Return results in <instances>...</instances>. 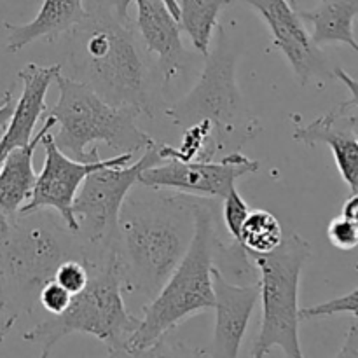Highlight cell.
Instances as JSON below:
<instances>
[{"label": "cell", "mask_w": 358, "mask_h": 358, "mask_svg": "<svg viewBox=\"0 0 358 358\" xmlns=\"http://www.w3.org/2000/svg\"><path fill=\"white\" fill-rule=\"evenodd\" d=\"M194 236V196L135 184L122 201L114 234L121 292L142 311L180 264Z\"/></svg>", "instance_id": "obj_1"}, {"label": "cell", "mask_w": 358, "mask_h": 358, "mask_svg": "<svg viewBox=\"0 0 358 358\" xmlns=\"http://www.w3.org/2000/svg\"><path fill=\"white\" fill-rule=\"evenodd\" d=\"M128 0H84V16L69 31L72 79L86 84L110 105L133 107L154 117L150 55Z\"/></svg>", "instance_id": "obj_2"}, {"label": "cell", "mask_w": 358, "mask_h": 358, "mask_svg": "<svg viewBox=\"0 0 358 358\" xmlns=\"http://www.w3.org/2000/svg\"><path fill=\"white\" fill-rule=\"evenodd\" d=\"M86 245L51 208L0 219V313H34L42 287L66 259L84 261Z\"/></svg>", "instance_id": "obj_3"}, {"label": "cell", "mask_w": 358, "mask_h": 358, "mask_svg": "<svg viewBox=\"0 0 358 358\" xmlns=\"http://www.w3.org/2000/svg\"><path fill=\"white\" fill-rule=\"evenodd\" d=\"M227 248L217 227L213 199L194 196V236L180 264L142 310L122 357L152 355L171 329L199 311L213 310L212 268L222 266Z\"/></svg>", "instance_id": "obj_4"}, {"label": "cell", "mask_w": 358, "mask_h": 358, "mask_svg": "<svg viewBox=\"0 0 358 358\" xmlns=\"http://www.w3.org/2000/svg\"><path fill=\"white\" fill-rule=\"evenodd\" d=\"M236 63L238 52L224 28L219 27L217 45L205 56V66L196 86L164 110L166 117L182 129L208 121L219 157L241 152V147L262 131L261 122L247 107L238 87Z\"/></svg>", "instance_id": "obj_5"}, {"label": "cell", "mask_w": 358, "mask_h": 358, "mask_svg": "<svg viewBox=\"0 0 358 358\" xmlns=\"http://www.w3.org/2000/svg\"><path fill=\"white\" fill-rule=\"evenodd\" d=\"M58 101L52 107L58 131L55 143L66 156L77 161L100 159L96 142H105L112 150L138 152L154 140L136 124L140 112L133 107L110 105L91 87L62 72L56 76Z\"/></svg>", "instance_id": "obj_6"}, {"label": "cell", "mask_w": 358, "mask_h": 358, "mask_svg": "<svg viewBox=\"0 0 358 358\" xmlns=\"http://www.w3.org/2000/svg\"><path fill=\"white\" fill-rule=\"evenodd\" d=\"M90 269V282L72 296L62 315L48 318L23 334L30 345L41 348L42 357L51 355L56 343L73 332H84L103 343L112 357H122L124 345L138 325V317L126 306L121 292L115 259Z\"/></svg>", "instance_id": "obj_7"}, {"label": "cell", "mask_w": 358, "mask_h": 358, "mask_svg": "<svg viewBox=\"0 0 358 358\" xmlns=\"http://www.w3.org/2000/svg\"><path fill=\"white\" fill-rule=\"evenodd\" d=\"M247 255L259 271L262 303L261 331L250 357L261 358L269 355L273 348H280L285 357L301 358L299 280L311 255V245L297 233H290L275 250L268 254L247 252Z\"/></svg>", "instance_id": "obj_8"}, {"label": "cell", "mask_w": 358, "mask_h": 358, "mask_svg": "<svg viewBox=\"0 0 358 358\" xmlns=\"http://www.w3.org/2000/svg\"><path fill=\"white\" fill-rule=\"evenodd\" d=\"M161 161L157 142H152L143 149V154L135 163L126 166H101L87 173L72 205L73 217L79 222L77 233L86 245V254L91 250L114 248L115 224L126 194L133 185L138 184L140 173L145 168Z\"/></svg>", "instance_id": "obj_9"}, {"label": "cell", "mask_w": 358, "mask_h": 358, "mask_svg": "<svg viewBox=\"0 0 358 358\" xmlns=\"http://www.w3.org/2000/svg\"><path fill=\"white\" fill-rule=\"evenodd\" d=\"M52 129L42 135L41 145L44 147V166L41 173L37 175L34 191L30 198L20 208V212H31L38 208H51L62 217L63 222L72 231H79V222L73 217L72 205L76 199L77 191L87 173L98 170L101 166H126L133 161L135 154L122 152L108 159H94V161H77L73 157L66 156L63 150L55 143L52 138Z\"/></svg>", "instance_id": "obj_10"}, {"label": "cell", "mask_w": 358, "mask_h": 358, "mask_svg": "<svg viewBox=\"0 0 358 358\" xmlns=\"http://www.w3.org/2000/svg\"><path fill=\"white\" fill-rule=\"evenodd\" d=\"M261 163L241 152L222 156L219 161L164 159L140 173L138 182L149 187L177 191L199 198L224 199L243 175L257 173Z\"/></svg>", "instance_id": "obj_11"}, {"label": "cell", "mask_w": 358, "mask_h": 358, "mask_svg": "<svg viewBox=\"0 0 358 358\" xmlns=\"http://www.w3.org/2000/svg\"><path fill=\"white\" fill-rule=\"evenodd\" d=\"M261 14L273 35V45L283 52L301 86L327 79V59L313 44L306 24L287 0H241ZM332 77V76H331Z\"/></svg>", "instance_id": "obj_12"}, {"label": "cell", "mask_w": 358, "mask_h": 358, "mask_svg": "<svg viewBox=\"0 0 358 358\" xmlns=\"http://www.w3.org/2000/svg\"><path fill=\"white\" fill-rule=\"evenodd\" d=\"M212 289L215 325L210 348L205 353L208 357L236 358L240 357L243 336L259 301V283L234 285L213 266Z\"/></svg>", "instance_id": "obj_13"}, {"label": "cell", "mask_w": 358, "mask_h": 358, "mask_svg": "<svg viewBox=\"0 0 358 358\" xmlns=\"http://www.w3.org/2000/svg\"><path fill=\"white\" fill-rule=\"evenodd\" d=\"M336 79L348 84L350 98L343 101L338 108H334L329 114L320 115L315 121L306 126H297L294 129V138L297 142L304 143L308 147H313L317 143H325L334 154V161L338 164V170L345 184L348 185L352 194H355L358 189V138L357 126H350L348 129H339L338 121L348 112H357L358 98H357V80L345 70L336 69Z\"/></svg>", "instance_id": "obj_14"}, {"label": "cell", "mask_w": 358, "mask_h": 358, "mask_svg": "<svg viewBox=\"0 0 358 358\" xmlns=\"http://www.w3.org/2000/svg\"><path fill=\"white\" fill-rule=\"evenodd\" d=\"M136 3V30L149 55L157 56L161 79L171 83L184 72L185 49L178 20L161 0H133Z\"/></svg>", "instance_id": "obj_15"}, {"label": "cell", "mask_w": 358, "mask_h": 358, "mask_svg": "<svg viewBox=\"0 0 358 358\" xmlns=\"http://www.w3.org/2000/svg\"><path fill=\"white\" fill-rule=\"evenodd\" d=\"M62 72V65H37L28 63L17 72V77L23 83V93L20 100L14 101V110L10 114L9 122L3 128V135L0 138V161L14 147L27 145L34 138V129L41 115L45 112V94L56 76Z\"/></svg>", "instance_id": "obj_16"}, {"label": "cell", "mask_w": 358, "mask_h": 358, "mask_svg": "<svg viewBox=\"0 0 358 358\" xmlns=\"http://www.w3.org/2000/svg\"><path fill=\"white\" fill-rule=\"evenodd\" d=\"M55 126V117L48 115L42 128L27 145L14 147L3 157L0 166V213L3 217H13L14 213L20 212L21 206L30 198L37 180L34 170V154L41 145L42 135Z\"/></svg>", "instance_id": "obj_17"}, {"label": "cell", "mask_w": 358, "mask_h": 358, "mask_svg": "<svg viewBox=\"0 0 358 358\" xmlns=\"http://www.w3.org/2000/svg\"><path fill=\"white\" fill-rule=\"evenodd\" d=\"M84 16V0H44L37 16L24 24L3 23L9 31L7 51L17 52L35 41L56 42Z\"/></svg>", "instance_id": "obj_18"}, {"label": "cell", "mask_w": 358, "mask_h": 358, "mask_svg": "<svg viewBox=\"0 0 358 358\" xmlns=\"http://www.w3.org/2000/svg\"><path fill=\"white\" fill-rule=\"evenodd\" d=\"M306 24L313 44L318 48L325 44L350 45L358 51L353 23L358 14V0H320L313 9H296Z\"/></svg>", "instance_id": "obj_19"}, {"label": "cell", "mask_w": 358, "mask_h": 358, "mask_svg": "<svg viewBox=\"0 0 358 358\" xmlns=\"http://www.w3.org/2000/svg\"><path fill=\"white\" fill-rule=\"evenodd\" d=\"M233 2L234 0H177L180 30L189 35L192 45L203 56L208 55L220 13Z\"/></svg>", "instance_id": "obj_20"}, {"label": "cell", "mask_w": 358, "mask_h": 358, "mask_svg": "<svg viewBox=\"0 0 358 358\" xmlns=\"http://www.w3.org/2000/svg\"><path fill=\"white\" fill-rule=\"evenodd\" d=\"M283 236L285 234H283L282 224L271 212L252 210L241 226L238 243L247 252L268 254L282 243Z\"/></svg>", "instance_id": "obj_21"}, {"label": "cell", "mask_w": 358, "mask_h": 358, "mask_svg": "<svg viewBox=\"0 0 358 358\" xmlns=\"http://www.w3.org/2000/svg\"><path fill=\"white\" fill-rule=\"evenodd\" d=\"M358 310V289L353 287L348 294L339 296L336 299L325 301V303L317 304L310 308H299V320H311V318H324V317H338V315H350L357 318Z\"/></svg>", "instance_id": "obj_22"}, {"label": "cell", "mask_w": 358, "mask_h": 358, "mask_svg": "<svg viewBox=\"0 0 358 358\" xmlns=\"http://www.w3.org/2000/svg\"><path fill=\"white\" fill-rule=\"evenodd\" d=\"M248 212V203L245 201L243 196L238 192L236 185L231 189L226 194L222 203V220L224 226H226L227 233L231 234V240H234L238 243V238H240L241 226H243L245 219H247Z\"/></svg>", "instance_id": "obj_23"}, {"label": "cell", "mask_w": 358, "mask_h": 358, "mask_svg": "<svg viewBox=\"0 0 358 358\" xmlns=\"http://www.w3.org/2000/svg\"><path fill=\"white\" fill-rule=\"evenodd\" d=\"M52 280L65 290H69L72 296H76L90 282V269L80 259H66L56 268Z\"/></svg>", "instance_id": "obj_24"}, {"label": "cell", "mask_w": 358, "mask_h": 358, "mask_svg": "<svg viewBox=\"0 0 358 358\" xmlns=\"http://www.w3.org/2000/svg\"><path fill=\"white\" fill-rule=\"evenodd\" d=\"M327 236L331 243L339 250H353L358 245V220L348 217H336L327 227Z\"/></svg>", "instance_id": "obj_25"}, {"label": "cell", "mask_w": 358, "mask_h": 358, "mask_svg": "<svg viewBox=\"0 0 358 358\" xmlns=\"http://www.w3.org/2000/svg\"><path fill=\"white\" fill-rule=\"evenodd\" d=\"M70 301H72V294L63 289L62 285H58L55 280L45 283L38 294V304L52 317L62 315L69 308Z\"/></svg>", "instance_id": "obj_26"}, {"label": "cell", "mask_w": 358, "mask_h": 358, "mask_svg": "<svg viewBox=\"0 0 358 358\" xmlns=\"http://www.w3.org/2000/svg\"><path fill=\"white\" fill-rule=\"evenodd\" d=\"M355 320L357 318H353V324L352 327H350L348 336H346L345 339V346H343V350L336 357H352V358L358 357V325Z\"/></svg>", "instance_id": "obj_27"}, {"label": "cell", "mask_w": 358, "mask_h": 358, "mask_svg": "<svg viewBox=\"0 0 358 358\" xmlns=\"http://www.w3.org/2000/svg\"><path fill=\"white\" fill-rule=\"evenodd\" d=\"M14 110V94H13V87L9 91L3 93V100L0 103V128H6L7 122H9L10 114Z\"/></svg>", "instance_id": "obj_28"}, {"label": "cell", "mask_w": 358, "mask_h": 358, "mask_svg": "<svg viewBox=\"0 0 358 358\" xmlns=\"http://www.w3.org/2000/svg\"><path fill=\"white\" fill-rule=\"evenodd\" d=\"M341 215L348 217V219H352V220H358V194L357 192L346 199L345 205H343Z\"/></svg>", "instance_id": "obj_29"}, {"label": "cell", "mask_w": 358, "mask_h": 358, "mask_svg": "<svg viewBox=\"0 0 358 358\" xmlns=\"http://www.w3.org/2000/svg\"><path fill=\"white\" fill-rule=\"evenodd\" d=\"M14 324H16V318H10L7 317V315L0 313V343L6 339V336L9 334L10 329L14 327Z\"/></svg>", "instance_id": "obj_30"}, {"label": "cell", "mask_w": 358, "mask_h": 358, "mask_svg": "<svg viewBox=\"0 0 358 358\" xmlns=\"http://www.w3.org/2000/svg\"><path fill=\"white\" fill-rule=\"evenodd\" d=\"M128 2L133 3V0H128ZM161 2H163L164 6L170 9V13L173 14V16L178 20V3H177V0H161Z\"/></svg>", "instance_id": "obj_31"}]
</instances>
